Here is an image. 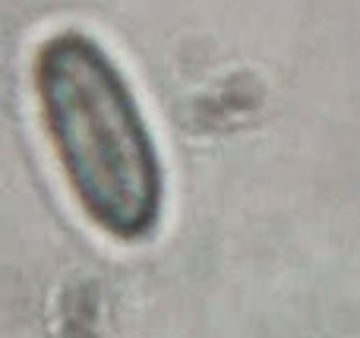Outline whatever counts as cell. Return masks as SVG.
Segmentation results:
<instances>
[{"instance_id": "obj_1", "label": "cell", "mask_w": 360, "mask_h": 338, "mask_svg": "<svg viewBox=\"0 0 360 338\" xmlns=\"http://www.w3.org/2000/svg\"><path fill=\"white\" fill-rule=\"evenodd\" d=\"M32 98L70 200L114 244H146L165 215V164L136 92L86 29H54L32 54Z\"/></svg>"}]
</instances>
